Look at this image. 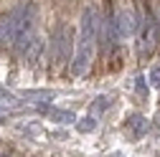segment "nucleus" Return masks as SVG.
I'll return each instance as SVG.
<instances>
[{
  "label": "nucleus",
  "instance_id": "f257e3e1",
  "mask_svg": "<svg viewBox=\"0 0 160 157\" xmlns=\"http://www.w3.org/2000/svg\"><path fill=\"white\" fill-rule=\"evenodd\" d=\"M102 18H99L97 8H87L82 15V31H79V41H76V56H74V66L71 71L76 76H82L89 64H92V53H94V38L99 33Z\"/></svg>",
  "mask_w": 160,
  "mask_h": 157
},
{
  "label": "nucleus",
  "instance_id": "f03ea898",
  "mask_svg": "<svg viewBox=\"0 0 160 157\" xmlns=\"http://www.w3.org/2000/svg\"><path fill=\"white\" fill-rule=\"evenodd\" d=\"M158 43V21L152 15H145L142 23V36H140V53H150Z\"/></svg>",
  "mask_w": 160,
  "mask_h": 157
},
{
  "label": "nucleus",
  "instance_id": "7ed1b4c3",
  "mask_svg": "<svg viewBox=\"0 0 160 157\" xmlns=\"http://www.w3.org/2000/svg\"><path fill=\"white\" fill-rule=\"evenodd\" d=\"M127 127L135 132V137H142L148 132V119H145L142 114H132L130 119H127Z\"/></svg>",
  "mask_w": 160,
  "mask_h": 157
},
{
  "label": "nucleus",
  "instance_id": "20e7f679",
  "mask_svg": "<svg viewBox=\"0 0 160 157\" xmlns=\"http://www.w3.org/2000/svg\"><path fill=\"white\" fill-rule=\"evenodd\" d=\"M53 122H61V124H69V122H76V114L74 112H64V109H43Z\"/></svg>",
  "mask_w": 160,
  "mask_h": 157
},
{
  "label": "nucleus",
  "instance_id": "39448f33",
  "mask_svg": "<svg viewBox=\"0 0 160 157\" xmlns=\"http://www.w3.org/2000/svg\"><path fill=\"white\" fill-rule=\"evenodd\" d=\"M76 129L79 132H94L97 129V119H94V117H82V119H76Z\"/></svg>",
  "mask_w": 160,
  "mask_h": 157
},
{
  "label": "nucleus",
  "instance_id": "423d86ee",
  "mask_svg": "<svg viewBox=\"0 0 160 157\" xmlns=\"http://www.w3.org/2000/svg\"><path fill=\"white\" fill-rule=\"evenodd\" d=\"M150 84L152 86H160V69H152L150 71Z\"/></svg>",
  "mask_w": 160,
  "mask_h": 157
},
{
  "label": "nucleus",
  "instance_id": "0eeeda50",
  "mask_svg": "<svg viewBox=\"0 0 160 157\" xmlns=\"http://www.w3.org/2000/svg\"><path fill=\"white\" fill-rule=\"evenodd\" d=\"M97 107H99V109H107V107H109V99H104V96H99V99H97Z\"/></svg>",
  "mask_w": 160,
  "mask_h": 157
},
{
  "label": "nucleus",
  "instance_id": "6e6552de",
  "mask_svg": "<svg viewBox=\"0 0 160 157\" xmlns=\"http://www.w3.org/2000/svg\"><path fill=\"white\" fill-rule=\"evenodd\" d=\"M5 26H8V15H5V18H0V38L5 36Z\"/></svg>",
  "mask_w": 160,
  "mask_h": 157
},
{
  "label": "nucleus",
  "instance_id": "1a4fd4ad",
  "mask_svg": "<svg viewBox=\"0 0 160 157\" xmlns=\"http://www.w3.org/2000/svg\"><path fill=\"white\" fill-rule=\"evenodd\" d=\"M137 89H140V91H145V78H142V76L137 78Z\"/></svg>",
  "mask_w": 160,
  "mask_h": 157
},
{
  "label": "nucleus",
  "instance_id": "9d476101",
  "mask_svg": "<svg viewBox=\"0 0 160 157\" xmlns=\"http://www.w3.org/2000/svg\"><path fill=\"white\" fill-rule=\"evenodd\" d=\"M0 96H5V99H13V94H10V91H3V89H0Z\"/></svg>",
  "mask_w": 160,
  "mask_h": 157
},
{
  "label": "nucleus",
  "instance_id": "9b49d317",
  "mask_svg": "<svg viewBox=\"0 0 160 157\" xmlns=\"http://www.w3.org/2000/svg\"><path fill=\"white\" fill-rule=\"evenodd\" d=\"M158 157H160V155H158Z\"/></svg>",
  "mask_w": 160,
  "mask_h": 157
}]
</instances>
